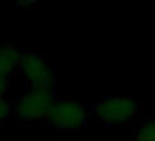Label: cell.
<instances>
[{
    "instance_id": "cell-5",
    "label": "cell",
    "mask_w": 155,
    "mask_h": 141,
    "mask_svg": "<svg viewBox=\"0 0 155 141\" xmlns=\"http://www.w3.org/2000/svg\"><path fill=\"white\" fill-rule=\"evenodd\" d=\"M22 57L24 53L14 45L0 43V78H10L12 73L20 67Z\"/></svg>"
},
{
    "instance_id": "cell-7",
    "label": "cell",
    "mask_w": 155,
    "mask_h": 141,
    "mask_svg": "<svg viewBox=\"0 0 155 141\" xmlns=\"http://www.w3.org/2000/svg\"><path fill=\"white\" fill-rule=\"evenodd\" d=\"M10 111H12V105L7 101V98H0V123L5 120V118L10 114Z\"/></svg>"
},
{
    "instance_id": "cell-3",
    "label": "cell",
    "mask_w": 155,
    "mask_h": 141,
    "mask_svg": "<svg viewBox=\"0 0 155 141\" xmlns=\"http://www.w3.org/2000/svg\"><path fill=\"white\" fill-rule=\"evenodd\" d=\"M47 121L62 131H77L88 123V110L84 101L75 98L55 100Z\"/></svg>"
},
{
    "instance_id": "cell-9",
    "label": "cell",
    "mask_w": 155,
    "mask_h": 141,
    "mask_svg": "<svg viewBox=\"0 0 155 141\" xmlns=\"http://www.w3.org/2000/svg\"><path fill=\"white\" fill-rule=\"evenodd\" d=\"M35 8V4L34 2H20V4L17 5V8Z\"/></svg>"
},
{
    "instance_id": "cell-1",
    "label": "cell",
    "mask_w": 155,
    "mask_h": 141,
    "mask_svg": "<svg viewBox=\"0 0 155 141\" xmlns=\"http://www.w3.org/2000/svg\"><path fill=\"white\" fill-rule=\"evenodd\" d=\"M138 101L132 96H107L92 105L95 116L108 126L127 124L138 111Z\"/></svg>"
},
{
    "instance_id": "cell-2",
    "label": "cell",
    "mask_w": 155,
    "mask_h": 141,
    "mask_svg": "<svg viewBox=\"0 0 155 141\" xmlns=\"http://www.w3.org/2000/svg\"><path fill=\"white\" fill-rule=\"evenodd\" d=\"M55 91L38 90V88H28L14 105V111L18 120L25 123L34 121H47L50 110L55 103Z\"/></svg>"
},
{
    "instance_id": "cell-8",
    "label": "cell",
    "mask_w": 155,
    "mask_h": 141,
    "mask_svg": "<svg viewBox=\"0 0 155 141\" xmlns=\"http://www.w3.org/2000/svg\"><path fill=\"white\" fill-rule=\"evenodd\" d=\"M10 86V78H0V98H4Z\"/></svg>"
},
{
    "instance_id": "cell-6",
    "label": "cell",
    "mask_w": 155,
    "mask_h": 141,
    "mask_svg": "<svg viewBox=\"0 0 155 141\" xmlns=\"http://www.w3.org/2000/svg\"><path fill=\"white\" fill-rule=\"evenodd\" d=\"M134 141H155V118H148L138 128Z\"/></svg>"
},
{
    "instance_id": "cell-4",
    "label": "cell",
    "mask_w": 155,
    "mask_h": 141,
    "mask_svg": "<svg viewBox=\"0 0 155 141\" xmlns=\"http://www.w3.org/2000/svg\"><path fill=\"white\" fill-rule=\"evenodd\" d=\"M18 70L22 71L30 88L55 91L57 73L45 57L37 53H24Z\"/></svg>"
}]
</instances>
